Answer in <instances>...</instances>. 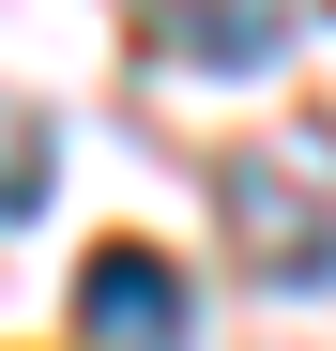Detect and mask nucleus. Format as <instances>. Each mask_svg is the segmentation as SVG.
<instances>
[{
	"label": "nucleus",
	"mask_w": 336,
	"mask_h": 351,
	"mask_svg": "<svg viewBox=\"0 0 336 351\" xmlns=\"http://www.w3.org/2000/svg\"><path fill=\"white\" fill-rule=\"evenodd\" d=\"M214 199H230V245H245L260 290H336V168L306 138L214 153Z\"/></svg>",
	"instance_id": "nucleus-1"
},
{
	"label": "nucleus",
	"mask_w": 336,
	"mask_h": 351,
	"mask_svg": "<svg viewBox=\"0 0 336 351\" xmlns=\"http://www.w3.org/2000/svg\"><path fill=\"white\" fill-rule=\"evenodd\" d=\"M153 62H199V77H260L291 46V0H138Z\"/></svg>",
	"instance_id": "nucleus-2"
},
{
	"label": "nucleus",
	"mask_w": 336,
	"mask_h": 351,
	"mask_svg": "<svg viewBox=\"0 0 336 351\" xmlns=\"http://www.w3.org/2000/svg\"><path fill=\"white\" fill-rule=\"evenodd\" d=\"M77 321H92L107 351H184V275H168L153 245H92V275H77Z\"/></svg>",
	"instance_id": "nucleus-3"
},
{
	"label": "nucleus",
	"mask_w": 336,
	"mask_h": 351,
	"mask_svg": "<svg viewBox=\"0 0 336 351\" xmlns=\"http://www.w3.org/2000/svg\"><path fill=\"white\" fill-rule=\"evenodd\" d=\"M46 168H62V123H46L31 92H0V214H31V199H46Z\"/></svg>",
	"instance_id": "nucleus-4"
}]
</instances>
